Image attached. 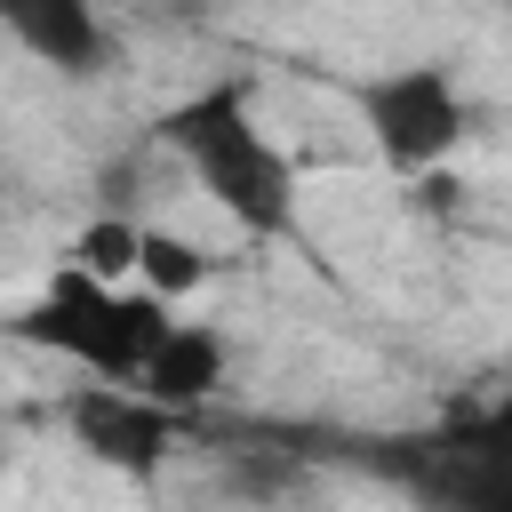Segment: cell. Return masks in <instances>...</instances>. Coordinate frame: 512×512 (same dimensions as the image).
Returning a JSON list of instances; mask_svg holds the SVG:
<instances>
[{"label":"cell","instance_id":"obj_1","mask_svg":"<svg viewBox=\"0 0 512 512\" xmlns=\"http://www.w3.org/2000/svg\"><path fill=\"white\" fill-rule=\"evenodd\" d=\"M160 144L192 168V184L240 232H256V240H288L296 232V160L264 136L248 80H208L184 104H168L160 112Z\"/></svg>","mask_w":512,"mask_h":512},{"label":"cell","instance_id":"obj_2","mask_svg":"<svg viewBox=\"0 0 512 512\" xmlns=\"http://www.w3.org/2000/svg\"><path fill=\"white\" fill-rule=\"evenodd\" d=\"M168 304L160 296H144V288H96V280H80L72 264H56L48 272V288L8 320V336L16 344H40V352H56V360H72V368H88L96 384H136L144 376V360H152V344L168 336Z\"/></svg>","mask_w":512,"mask_h":512},{"label":"cell","instance_id":"obj_3","mask_svg":"<svg viewBox=\"0 0 512 512\" xmlns=\"http://www.w3.org/2000/svg\"><path fill=\"white\" fill-rule=\"evenodd\" d=\"M352 112H360L376 160L400 168V176H440V168L456 160V144L472 136V96H464V80H456L448 64H432V56L368 72V80L352 88Z\"/></svg>","mask_w":512,"mask_h":512},{"label":"cell","instance_id":"obj_4","mask_svg":"<svg viewBox=\"0 0 512 512\" xmlns=\"http://www.w3.org/2000/svg\"><path fill=\"white\" fill-rule=\"evenodd\" d=\"M64 424L104 472H128V480H152L184 440V416L152 408L144 392H120V384H80L64 400Z\"/></svg>","mask_w":512,"mask_h":512},{"label":"cell","instance_id":"obj_5","mask_svg":"<svg viewBox=\"0 0 512 512\" xmlns=\"http://www.w3.org/2000/svg\"><path fill=\"white\" fill-rule=\"evenodd\" d=\"M0 32L64 80H96L112 64V24L88 0H0Z\"/></svg>","mask_w":512,"mask_h":512},{"label":"cell","instance_id":"obj_6","mask_svg":"<svg viewBox=\"0 0 512 512\" xmlns=\"http://www.w3.org/2000/svg\"><path fill=\"white\" fill-rule=\"evenodd\" d=\"M224 376H232V344H224V328H216V320H168V336L152 344V360H144V376H136L128 392H144L152 408H168V416L192 424V408L216 400Z\"/></svg>","mask_w":512,"mask_h":512},{"label":"cell","instance_id":"obj_7","mask_svg":"<svg viewBox=\"0 0 512 512\" xmlns=\"http://www.w3.org/2000/svg\"><path fill=\"white\" fill-rule=\"evenodd\" d=\"M208 280H216V256H208L200 240L144 224V248H136V288H144V296H160V304L176 312V304H184V296H200Z\"/></svg>","mask_w":512,"mask_h":512},{"label":"cell","instance_id":"obj_8","mask_svg":"<svg viewBox=\"0 0 512 512\" xmlns=\"http://www.w3.org/2000/svg\"><path fill=\"white\" fill-rule=\"evenodd\" d=\"M136 248H144V224L128 208H96L72 240V272L96 288H136Z\"/></svg>","mask_w":512,"mask_h":512}]
</instances>
